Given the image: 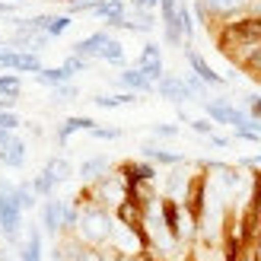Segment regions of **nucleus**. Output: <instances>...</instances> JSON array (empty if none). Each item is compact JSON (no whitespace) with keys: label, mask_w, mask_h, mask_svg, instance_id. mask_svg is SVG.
Segmentation results:
<instances>
[{"label":"nucleus","mask_w":261,"mask_h":261,"mask_svg":"<svg viewBox=\"0 0 261 261\" xmlns=\"http://www.w3.org/2000/svg\"><path fill=\"white\" fill-rule=\"evenodd\" d=\"M51 96H55V106H61V102H73L76 96H80V89L73 86V80H67V83L51 86Z\"/></svg>","instance_id":"27"},{"label":"nucleus","mask_w":261,"mask_h":261,"mask_svg":"<svg viewBox=\"0 0 261 261\" xmlns=\"http://www.w3.org/2000/svg\"><path fill=\"white\" fill-rule=\"evenodd\" d=\"M127 7H137V10H156L160 0H127Z\"/></svg>","instance_id":"39"},{"label":"nucleus","mask_w":261,"mask_h":261,"mask_svg":"<svg viewBox=\"0 0 261 261\" xmlns=\"http://www.w3.org/2000/svg\"><path fill=\"white\" fill-rule=\"evenodd\" d=\"M181 48H185V61H188L191 73H198V76H201V80H204L207 86H211V89H220V86H226V76H220V73L211 67V64H207V61L198 55V51L191 48V42H185Z\"/></svg>","instance_id":"8"},{"label":"nucleus","mask_w":261,"mask_h":261,"mask_svg":"<svg viewBox=\"0 0 261 261\" xmlns=\"http://www.w3.org/2000/svg\"><path fill=\"white\" fill-rule=\"evenodd\" d=\"M121 134H124L121 127H102V124H96L93 130H89L93 140H121Z\"/></svg>","instance_id":"30"},{"label":"nucleus","mask_w":261,"mask_h":261,"mask_svg":"<svg viewBox=\"0 0 261 261\" xmlns=\"http://www.w3.org/2000/svg\"><path fill=\"white\" fill-rule=\"evenodd\" d=\"M140 156H143V160H150V163H156V166H185V163H188L181 153L166 150V147H156V143H143V147H140Z\"/></svg>","instance_id":"17"},{"label":"nucleus","mask_w":261,"mask_h":261,"mask_svg":"<svg viewBox=\"0 0 261 261\" xmlns=\"http://www.w3.org/2000/svg\"><path fill=\"white\" fill-rule=\"evenodd\" d=\"M242 166H258L261 169V156H249V160H242Z\"/></svg>","instance_id":"41"},{"label":"nucleus","mask_w":261,"mask_h":261,"mask_svg":"<svg viewBox=\"0 0 261 261\" xmlns=\"http://www.w3.org/2000/svg\"><path fill=\"white\" fill-rule=\"evenodd\" d=\"M99 61L112 64V67H127V55H124V45L118 42V38H109V42L102 45V51H99Z\"/></svg>","instance_id":"21"},{"label":"nucleus","mask_w":261,"mask_h":261,"mask_svg":"<svg viewBox=\"0 0 261 261\" xmlns=\"http://www.w3.org/2000/svg\"><path fill=\"white\" fill-rule=\"evenodd\" d=\"M89 191H93V201L96 204H102V207H109V211H112L115 204L124 201V178L109 169L106 175H99L96 181H89Z\"/></svg>","instance_id":"3"},{"label":"nucleus","mask_w":261,"mask_h":261,"mask_svg":"<svg viewBox=\"0 0 261 261\" xmlns=\"http://www.w3.org/2000/svg\"><path fill=\"white\" fill-rule=\"evenodd\" d=\"M232 137H236V140H249V143H261V134H258L252 124H239V127H232Z\"/></svg>","instance_id":"34"},{"label":"nucleus","mask_w":261,"mask_h":261,"mask_svg":"<svg viewBox=\"0 0 261 261\" xmlns=\"http://www.w3.org/2000/svg\"><path fill=\"white\" fill-rule=\"evenodd\" d=\"M45 169L51 172V178H55L58 185H67V181L73 178V166H70L67 156H51V160L45 163Z\"/></svg>","instance_id":"22"},{"label":"nucleus","mask_w":261,"mask_h":261,"mask_svg":"<svg viewBox=\"0 0 261 261\" xmlns=\"http://www.w3.org/2000/svg\"><path fill=\"white\" fill-rule=\"evenodd\" d=\"M25 163H29V150H25V140L13 134L4 147H0V166L7 169H22Z\"/></svg>","instance_id":"14"},{"label":"nucleus","mask_w":261,"mask_h":261,"mask_svg":"<svg viewBox=\"0 0 261 261\" xmlns=\"http://www.w3.org/2000/svg\"><path fill=\"white\" fill-rule=\"evenodd\" d=\"M137 102H140V96L137 93H127V89H121V93H109V96H93V106L96 109H106V112L124 109V106H137Z\"/></svg>","instance_id":"19"},{"label":"nucleus","mask_w":261,"mask_h":261,"mask_svg":"<svg viewBox=\"0 0 261 261\" xmlns=\"http://www.w3.org/2000/svg\"><path fill=\"white\" fill-rule=\"evenodd\" d=\"M42 236L45 232L38 226H29L25 229V239L19 242V261H45V245H42Z\"/></svg>","instance_id":"15"},{"label":"nucleus","mask_w":261,"mask_h":261,"mask_svg":"<svg viewBox=\"0 0 261 261\" xmlns=\"http://www.w3.org/2000/svg\"><path fill=\"white\" fill-rule=\"evenodd\" d=\"M255 83H261V76H258V80H255Z\"/></svg>","instance_id":"45"},{"label":"nucleus","mask_w":261,"mask_h":261,"mask_svg":"<svg viewBox=\"0 0 261 261\" xmlns=\"http://www.w3.org/2000/svg\"><path fill=\"white\" fill-rule=\"evenodd\" d=\"M0 67H4V70H16V73H38L45 64H42V55L7 48V51H0Z\"/></svg>","instance_id":"6"},{"label":"nucleus","mask_w":261,"mask_h":261,"mask_svg":"<svg viewBox=\"0 0 261 261\" xmlns=\"http://www.w3.org/2000/svg\"><path fill=\"white\" fill-rule=\"evenodd\" d=\"M118 86L127 89V93H137V96H147V93H153V89H156V83L137 67V64H134V67H121V73H118Z\"/></svg>","instance_id":"10"},{"label":"nucleus","mask_w":261,"mask_h":261,"mask_svg":"<svg viewBox=\"0 0 261 261\" xmlns=\"http://www.w3.org/2000/svg\"><path fill=\"white\" fill-rule=\"evenodd\" d=\"M0 93L10 96V99H19V93H22V76H19L16 70L0 73Z\"/></svg>","instance_id":"25"},{"label":"nucleus","mask_w":261,"mask_h":261,"mask_svg":"<svg viewBox=\"0 0 261 261\" xmlns=\"http://www.w3.org/2000/svg\"><path fill=\"white\" fill-rule=\"evenodd\" d=\"M0 127H7V130H16L22 127V118L13 109H0Z\"/></svg>","instance_id":"36"},{"label":"nucleus","mask_w":261,"mask_h":261,"mask_svg":"<svg viewBox=\"0 0 261 261\" xmlns=\"http://www.w3.org/2000/svg\"><path fill=\"white\" fill-rule=\"evenodd\" d=\"M7 48H10V45H7V42H0V51H7Z\"/></svg>","instance_id":"44"},{"label":"nucleus","mask_w":261,"mask_h":261,"mask_svg":"<svg viewBox=\"0 0 261 261\" xmlns=\"http://www.w3.org/2000/svg\"><path fill=\"white\" fill-rule=\"evenodd\" d=\"M22 124H25V130H29L32 137H42V127H38L35 121H22Z\"/></svg>","instance_id":"40"},{"label":"nucleus","mask_w":261,"mask_h":261,"mask_svg":"<svg viewBox=\"0 0 261 261\" xmlns=\"http://www.w3.org/2000/svg\"><path fill=\"white\" fill-rule=\"evenodd\" d=\"M13 137V130H7V127H0V147H4V143Z\"/></svg>","instance_id":"42"},{"label":"nucleus","mask_w":261,"mask_h":261,"mask_svg":"<svg viewBox=\"0 0 261 261\" xmlns=\"http://www.w3.org/2000/svg\"><path fill=\"white\" fill-rule=\"evenodd\" d=\"M160 99L172 102V106H185V102H194L188 86H185V76H175V73H163L160 80H156V89H153Z\"/></svg>","instance_id":"7"},{"label":"nucleus","mask_w":261,"mask_h":261,"mask_svg":"<svg viewBox=\"0 0 261 261\" xmlns=\"http://www.w3.org/2000/svg\"><path fill=\"white\" fill-rule=\"evenodd\" d=\"M153 137H160V140H172L178 137V124H169V121H160V124H153Z\"/></svg>","instance_id":"33"},{"label":"nucleus","mask_w":261,"mask_h":261,"mask_svg":"<svg viewBox=\"0 0 261 261\" xmlns=\"http://www.w3.org/2000/svg\"><path fill=\"white\" fill-rule=\"evenodd\" d=\"M61 4H64V0H61Z\"/></svg>","instance_id":"46"},{"label":"nucleus","mask_w":261,"mask_h":261,"mask_svg":"<svg viewBox=\"0 0 261 261\" xmlns=\"http://www.w3.org/2000/svg\"><path fill=\"white\" fill-rule=\"evenodd\" d=\"M61 207H64V198H55V194H51V198H42V232H48L51 239H58L61 236Z\"/></svg>","instance_id":"11"},{"label":"nucleus","mask_w":261,"mask_h":261,"mask_svg":"<svg viewBox=\"0 0 261 261\" xmlns=\"http://www.w3.org/2000/svg\"><path fill=\"white\" fill-rule=\"evenodd\" d=\"M249 118H261V96H242V106H239Z\"/></svg>","instance_id":"35"},{"label":"nucleus","mask_w":261,"mask_h":261,"mask_svg":"<svg viewBox=\"0 0 261 261\" xmlns=\"http://www.w3.org/2000/svg\"><path fill=\"white\" fill-rule=\"evenodd\" d=\"M201 106H204V115H207V118H211L214 124H229V127L252 124L249 115H245L239 106H232L229 99H211V96H207V99L201 102Z\"/></svg>","instance_id":"4"},{"label":"nucleus","mask_w":261,"mask_h":261,"mask_svg":"<svg viewBox=\"0 0 261 261\" xmlns=\"http://www.w3.org/2000/svg\"><path fill=\"white\" fill-rule=\"evenodd\" d=\"M96 127V121L89 118V115H70V118H64L61 124H58V130H55V140H58V147H67V140L73 137V134H80V130H93Z\"/></svg>","instance_id":"13"},{"label":"nucleus","mask_w":261,"mask_h":261,"mask_svg":"<svg viewBox=\"0 0 261 261\" xmlns=\"http://www.w3.org/2000/svg\"><path fill=\"white\" fill-rule=\"evenodd\" d=\"M22 226H25V211L19 207V201L13 194L0 191V232L13 249H19L22 242Z\"/></svg>","instance_id":"2"},{"label":"nucleus","mask_w":261,"mask_h":261,"mask_svg":"<svg viewBox=\"0 0 261 261\" xmlns=\"http://www.w3.org/2000/svg\"><path fill=\"white\" fill-rule=\"evenodd\" d=\"M89 64H93V61H86V58H80V55H67L64 67H67V70L76 76V73H86V70H89Z\"/></svg>","instance_id":"32"},{"label":"nucleus","mask_w":261,"mask_h":261,"mask_svg":"<svg viewBox=\"0 0 261 261\" xmlns=\"http://www.w3.org/2000/svg\"><path fill=\"white\" fill-rule=\"evenodd\" d=\"M29 185H32V191L38 194V201H42V198H51V194H55V191L61 188L58 181L51 178V172H48V169H42V172H35V175L29 178Z\"/></svg>","instance_id":"23"},{"label":"nucleus","mask_w":261,"mask_h":261,"mask_svg":"<svg viewBox=\"0 0 261 261\" xmlns=\"http://www.w3.org/2000/svg\"><path fill=\"white\" fill-rule=\"evenodd\" d=\"M35 76V83L38 86H58V83H67V80H73V73L67 70V67H64V64H61V67H42V70H38V73H32Z\"/></svg>","instance_id":"20"},{"label":"nucleus","mask_w":261,"mask_h":261,"mask_svg":"<svg viewBox=\"0 0 261 261\" xmlns=\"http://www.w3.org/2000/svg\"><path fill=\"white\" fill-rule=\"evenodd\" d=\"M112 229H115V217L109 207H102L96 201H89L80 207V220H76V229L70 236H76L86 245H109L112 239Z\"/></svg>","instance_id":"1"},{"label":"nucleus","mask_w":261,"mask_h":261,"mask_svg":"<svg viewBox=\"0 0 261 261\" xmlns=\"http://www.w3.org/2000/svg\"><path fill=\"white\" fill-rule=\"evenodd\" d=\"M207 140H211V147H220V150H229L232 147V137H223V134H217V130Z\"/></svg>","instance_id":"38"},{"label":"nucleus","mask_w":261,"mask_h":261,"mask_svg":"<svg viewBox=\"0 0 261 261\" xmlns=\"http://www.w3.org/2000/svg\"><path fill=\"white\" fill-rule=\"evenodd\" d=\"M188 181H191V172H185V169L172 166V172L166 175V188H163V194H166V198L181 201V198H185V191H188Z\"/></svg>","instance_id":"18"},{"label":"nucleus","mask_w":261,"mask_h":261,"mask_svg":"<svg viewBox=\"0 0 261 261\" xmlns=\"http://www.w3.org/2000/svg\"><path fill=\"white\" fill-rule=\"evenodd\" d=\"M188 124H191L194 134H201V137H211L214 130H217V124H214L211 118H207V115H204V118H188Z\"/></svg>","instance_id":"31"},{"label":"nucleus","mask_w":261,"mask_h":261,"mask_svg":"<svg viewBox=\"0 0 261 261\" xmlns=\"http://www.w3.org/2000/svg\"><path fill=\"white\" fill-rule=\"evenodd\" d=\"M70 25H73V16H70V13H58V16H55V13H51V22H48V38H51V42H55V38H61L64 32H67L70 29Z\"/></svg>","instance_id":"26"},{"label":"nucleus","mask_w":261,"mask_h":261,"mask_svg":"<svg viewBox=\"0 0 261 261\" xmlns=\"http://www.w3.org/2000/svg\"><path fill=\"white\" fill-rule=\"evenodd\" d=\"M115 172L124 178V188L127 185H140V181H160V169H156V163L143 160V156H137V160H124Z\"/></svg>","instance_id":"5"},{"label":"nucleus","mask_w":261,"mask_h":261,"mask_svg":"<svg viewBox=\"0 0 261 261\" xmlns=\"http://www.w3.org/2000/svg\"><path fill=\"white\" fill-rule=\"evenodd\" d=\"M156 58H163V48L156 45V42H147L140 48V55H137V64H143V61H156Z\"/></svg>","instance_id":"37"},{"label":"nucleus","mask_w":261,"mask_h":261,"mask_svg":"<svg viewBox=\"0 0 261 261\" xmlns=\"http://www.w3.org/2000/svg\"><path fill=\"white\" fill-rule=\"evenodd\" d=\"M115 29H124V32H137V35H150L156 29V16L153 10H137V7H127L124 19L115 25Z\"/></svg>","instance_id":"9"},{"label":"nucleus","mask_w":261,"mask_h":261,"mask_svg":"<svg viewBox=\"0 0 261 261\" xmlns=\"http://www.w3.org/2000/svg\"><path fill=\"white\" fill-rule=\"evenodd\" d=\"M13 198L19 201V207H22L25 214H32L35 207H38V194L32 191V185H29V181H16V191H13Z\"/></svg>","instance_id":"24"},{"label":"nucleus","mask_w":261,"mask_h":261,"mask_svg":"<svg viewBox=\"0 0 261 261\" xmlns=\"http://www.w3.org/2000/svg\"><path fill=\"white\" fill-rule=\"evenodd\" d=\"M109 169H112L109 156H86V160L76 166V178H80L83 185H89V181H96L99 175H106Z\"/></svg>","instance_id":"16"},{"label":"nucleus","mask_w":261,"mask_h":261,"mask_svg":"<svg viewBox=\"0 0 261 261\" xmlns=\"http://www.w3.org/2000/svg\"><path fill=\"white\" fill-rule=\"evenodd\" d=\"M185 86H188V93H191L194 102H204V99H207V89H211L198 73H188V76H185Z\"/></svg>","instance_id":"28"},{"label":"nucleus","mask_w":261,"mask_h":261,"mask_svg":"<svg viewBox=\"0 0 261 261\" xmlns=\"http://www.w3.org/2000/svg\"><path fill=\"white\" fill-rule=\"evenodd\" d=\"M137 67H140L143 73H147L153 83H156V80H160V76L166 73V64H163V58H156V61H143V64H137Z\"/></svg>","instance_id":"29"},{"label":"nucleus","mask_w":261,"mask_h":261,"mask_svg":"<svg viewBox=\"0 0 261 261\" xmlns=\"http://www.w3.org/2000/svg\"><path fill=\"white\" fill-rule=\"evenodd\" d=\"M109 38H112V29H96V32H89L86 38H80V42H73L70 55H80L86 61H99V51H102V45H106Z\"/></svg>","instance_id":"12"},{"label":"nucleus","mask_w":261,"mask_h":261,"mask_svg":"<svg viewBox=\"0 0 261 261\" xmlns=\"http://www.w3.org/2000/svg\"><path fill=\"white\" fill-rule=\"evenodd\" d=\"M252 127H255L258 134H261V118H252Z\"/></svg>","instance_id":"43"}]
</instances>
